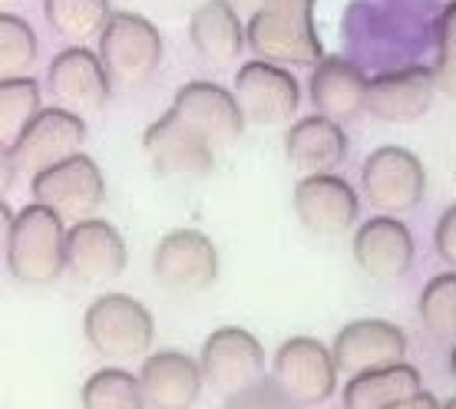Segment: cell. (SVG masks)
<instances>
[{
  "instance_id": "obj_25",
  "label": "cell",
  "mask_w": 456,
  "mask_h": 409,
  "mask_svg": "<svg viewBox=\"0 0 456 409\" xmlns=\"http://www.w3.org/2000/svg\"><path fill=\"white\" fill-rule=\"evenodd\" d=\"M44 13L53 34L69 40V44H83L93 36H103L106 23H110V0H44Z\"/></svg>"
},
{
  "instance_id": "obj_21",
  "label": "cell",
  "mask_w": 456,
  "mask_h": 409,
  "mask_svg": "<svg viewBox=\"0 0 456 409\" xmlns=\"http://www.w3.org/2000/svg\"><path fill=\"white\" fill-rule=\"evenodd\" d=\"M367 86L370 80L364 76V69L354 67L351 60L324 57L311 73V102L318 116L347 123L361 109H367Z\"/></svg>"
},
{
  "instance_id": "obj_34",
  "label": "cell",
  "mask_w": 456,
  "mask_h": 409,
  "mask_svg": "<svg viewBox=\"0 0 456 409\" xmlns=\"http://www.w3.org/2000/svg\"><path fill=\"white\" fill-rule=\"evenodd\" d=\"M235 11H248V13H258L265 4H272V0H228Z\"/></svg>"
},
{
  "instance_id": "obj_18",
  "label": "cell",
  "mask_w": 456,
  "mask_h": 409,
  "mask_svg": "<svg viewBox=\"0 0 456 409\" xmlns=\"http://www.w3.org/2000/svg\"><path fill=\"white\" fill-rule=\"evenodd\" d=\"M129 261L123 235L103 218H86L67 231V268L86 285H103L119 277Z\"/></svg>"
},
{
  "instance_id": "obj_28",
  "label": "cell",
  "mask_w": 456,
  "mask_h": 409,
  "mask_svg": "<svg viewBox=\"0 0 456 409\" xmlns=\"http://www.w3.org/2000/svg\"><path fill=\"white\" fill-rule=\"evenodd\" d=\"M37 63V34L17 13H0V80H20Z\"/></svg>"
},
{
  "instance_id": "obj_36",
  "label": "cell",
  "mask_w": 456,
  "mask_h": 409,
  "mask_svg": "<svg viewBox=\"0 0 456 409\" xmlns=\"http://www.w3.org/2000/svg\"><path fill=\"white\" fill-rule=\"evenodd\" d=\"M440 409H456V397H453V399H446V403H444Z\"/></svg>"
},
{
  "instance_id": "obj_22",
  "label": "cell",
  "mask_w": 456,
  "mask_h": 409,
  "mask_svg": "<svg viewBox=\"0 0 456 409\" xmlns=\"http://www.w3.org/2000/svg\"><path fill=\"white\" fill-rule=\"evenodd\" d=\"M285 156L305 175H324L347 159V136L341 123L328 116H305L295 125H288Z\"/></svg>"
},
{
  "instance_id": "obj_17",
  "label": "cell",
  "mask_w": 456,
  "mask_h": 409,
  "mask_svg": "<svg viewBox=\"0 0 456 409\" xmlns=\"http://www.w3.org/2000/svg\"><path fill=\"white\" fill-rule=\"evenodd\" d=\"M436 90V73L427 67L377 73L367 86V113L380 123H413L430 109Z\"/></svg>"
},
{
  "instance_id": "obj_13",
  "label": "cell",
  "mask_w": 456,
  "mask_h": 409,
  "mask_svg": "<svg viewBox=\"0 0 456 409\" xmlns=\"http://www.w3.org/2000/svg\"><path fill=\"white\" fill-rule=\"evenodd\" d=\"M46 86L63 109L77 116L100 113L113 90L100 53H93L86 46H69L57 53L50 63V73H46Z\"/></svg>"
},
{
  "instance_id": "obj_8",
  "label": "cell",
  "mask_w": 456,
  "mask_h": 409,
  "mask_svg": "<svg viewBox=\"0 0 456 409\" xmlns=\"http://www.w3.org/2000/svg\"><path fill=\"white\" fill-rule=\"evenodd\" d=\"M338 373L334 353L314 337H288L274 350L272 376L301 409L328 403L338 389Z\"/></svg>"
},
{
  "instance_id": "obj_12",
  "label": "cell",
  "mask_w": 456,
  "mask_h": 409,
  "mask_svg": "<svg viewBox=\"0 0 456 409\" xmlns=\"http://www.w3.org/2000/svg\"><path fill=\"white\" fill-rule=\"evenodd\" d=\"M169 113L183 119L202 139H208L216 148L232 146L245 129V113H241L235 92L222 90L218 83H185L183 90H175L172 96Z\"/></svg>"
},
{
  "instance_id": "obj_2",
  "label": "cell",
  "mask_w": 456,
  "mask_h": 409,
  "mask_svg": "<svg viewBox=\"0 0 456 409\" xmlns=\"http://www.w3.org/2000/svg\"><path fill=\"white\" fill-rule=\"evenodd\" d=\"M248 46L278 67H318L321 36L314 30V0H272L251 13Z\"/></svg>"
},
{
  "instance_id": "obj_31",
  "label": "cell",
  "mask_w": 456,
  "mask_h": 409,
  "mask_svg": "<svg viewBox=\"0 0 456 409\" xmlns=\"http://www.w3.org/2000/svg\"><path fill=\"white\" fill-rule=\"evenodd\" d=\"M222 409H301V406L288 397L285 389L278 387L274 376H262L251 387L239 389V393H228Z\"/></svg>"
},
{
  "instance_id": "obj_9",
  "label": "cell",
  "mask_w": 456,
  "mask_h": 409,
  "mask_svg": "<svg viewBox=\"0 0 456 409\" xmlns=\"http://www.w3.org/2000/svg\"><path fill=\"white\" fill-rule=\"evenodd\" d=\"M30 192H34V202L46 204L50 212H57L63 221L69 225H80L86 218H93V212L103 204L106 182L100 165L77 152L73 159L60 162L53 169L34 175L30 182Z\"/></svg>"
},
{
  "instance_id": "obj_26",
  "label": "cell",
  "mask_w": 456,
  "mask_h": 409,
  "mask_svg": "<svg viewBox=\"0 0 456 409\" xmlns=\"http://www.w3.org/2000/svg\"><path fill=\"white\" fill-rule=\"evenodd\" d=\"M83 409H146L142 383L123 366H103L86 376L80 389Z\"/></svg>"
},
{
  "instance_id": "obj_35",
  "label": "cell",
  "mask_w": 456,
  "mask_h": 409,
  "mask_svg": "<svg viewBox=\"0 0 456 409\" xmlns=\"http://www.w3.org/2000/svg\"><path fill=\"white\" fill-rule=\"evenodd\" d=\"M450 373H453V380H456V347H453V353H450Z\"/></svg>"
},
{
  "instance_id": "obj_27",
  "label": "cell",
  "mask_w": 456,
  "mask_h": 409,
  "mask_svg": "<svg viewBox=\"0 0 456 409\" xmlns=\"http://www.w3.org/2000/svg\"><path fill=\"white\" fill-rule=\"evenodd\" d=\"M40 116V86L30 76L0 80V146L4 152L23 136V129Z\"/></svg>"
},
{
  "instance_id": "obj_37",
  "label": "cell",
  "mask_w": 456,
  "mask_h": 409,
  "mask_svg": "<svg viewBox=\"0 0 456 409\" xmlns=\"http://www.w3.org/2000/svg\"><path fill=\"white\" fill-rule=\"evenodd\" d=\"M0 4H4V7H11V4H13V0H0Z\"/></svg>"
},
{
  "instance_id": "obj_23",
  "label": "cell",
  "mask_w": 456,
  "mask_h": 409,
  "mask_svg": "<svg viewBox=\"0 0 456 409\" xmlns=\"http://www.w3.org/2000/svg\"><path fill=\"white\" fill-rule=\"evenodd\" d=\"M189 36H192L195 53L212 67H228L248 40L239 11L228 0H206L189 20Z\"/></svg>"
},
{
  "instance_id": "obj_6",
  "label": "cell",
  "mask_w": 456,
  "mask_h": 409,
  "mask_svg": "<svg viewBox=\"0 0 456 409\" xmlns=\"http://www.w3.org/2000/svg\"><path fill=\"white\" fill-rule=\"evenodd\" d=\"M361 188L380 215L397 218L420 204L423 192H427V172L411 148L380 146L364 159Z\"/></svg>"
},
{
  "instance_id": "obj_16",
  "label": "cell",
  "mask_w": 456,
  "mask_h": 409,
  "mask_svg": "<svg viewBox=\"0 0 456 409\" xmlns=\"http://www.w3.org/2000/svg\"><path fill=\"white\" fill-rule=\"evenodd\" d=\"M357 208H361L357 192L334 172L305 175L295 185V212L301 218V225L314 235L331 238V235L351 231L357 221Z\"/></svg>"
},
{
  "instance_id": "obj_4",
  "label": "cell",
  "mask_w": 456,
  "mask_h": 409,
  "mask_svg": "<svg viewBox=\"0 0 456 409\" xmlns=\"http://www.w3.org/2000/svg\"><path fill=\"white\" fill-rule=\"evenodd\" d=\"M100 60H103L110 83H113L116 90H136L159 69V30L146 17H139V13H113L110 23H106L103 36H100Z\"/></svg>"
},
{
  "instance_id": "obj_7",
  "label": "cell",
  "mask_w": 456,
  "mask_h": 409,
  "mask_svg": "<svg viewBox=\"0 0 456 409\" xmlns=\"http://www.w3.org/2000/svg\"><path fill=\"white\" fill-rule=\"evenodd\" d=\"M152 277L169 294H202L218 277V251L208 235L179 228L156 245Z\"/></svg>"
},
{
  "instance_id": "obj_30",
  "label": "cell",
  "mask_w": 456,
  "mask_h": 409,
  "mask_svg": "<svg viewBox=\"0 0 456 409\" xmlns=\"http://www.w3.org/2000/svg\"><path fill=\"white\" fill-rule=\"evenodd\" d=\"M436 86L446 96H456V0L436 20Z\"/></svg>"
},
{
  "instance_id": "obj_33",
  "label": "cell",
  "mask_w": 456,
  "mask_h": 409,
  "mask_svg": "<svg viewBox=\"0 0 456 409\" xmlns=\"http://www.w3.org/2000/svg\"><path fill=\"white\" fill-rule=\"evenodd\" d=\"M387 409H440V403H436L434 393H427V389H420V393H413V397L397 399V403H390Z\"/></svg>"
},
{
  "instance_id": "obj_32",
  "label": "cell",
  "mask_w": 456,
  "mask_h": 409,
  "mask_svg": "<svg viewBox=\"0 0 456 409\" xmlns=\"http://www.w3.org/2000/svg\"><path fill=\"white\" fill-rule=\"evenodd\" d=\"M434 248L446 264L456 268V202L446 208L434 228Z\"/></svg>"
},
{
  "instance_id": "obj_1",
  "label": "cell",
  "mask_w": 456,
  "mask_h": 409,
  "mask_svg": "<svg viewBox=\"0 0 456 409\" xmlns=\"http://www.w3.org/2000/svg\"><path fill=\"white\" fill-rule=\"evenodd\" d=\"M67 221L34 202L17 212L13 231L4 238V254L13 281L27 287L53 285L67 271Z\"/></svg>"
},
{
  "instance_id": "obj_29",
  "label": "cell",
  "mask_w": 456,
  "mask_h": 409,
  "mask_svg": "<svg viewBox=\"0 0 456 409\" xmlns=\"http://www.w3.org/2000/svg\"><path fill=\"white\" fill-rule=\"evenodd\" d=\"M420 320L440 341H456V271L436 274L420 294Z\"/></svg>"
},
{
  "instance_id": "obj_3",
  "label": "cell",
  "mask_w": 456,
  "mask_h": 409,
  "mask_svg": "<svg viewBox=\"0 0 456 409\" xmlns=\"http://www.w3.org/2000/svg\"><path fill=\"white\" fill-rule=\"evenodd\" d=\"M83 333L93 350L106 360H133L149 353L156 341V320L136 297L103 294L86 307Z\"/></svg>"
},
{
  "instance_id": "obj_15",
  "label": "cell",
  "mask_w": 456,
  "mask_h": 409,
  "mask_svg": "<svg viewBox=\"0 0 456 409\" xmlns=\"http://www.w3.org/2000/svg\"><path fill=\"white\" fill-rule=\"evenodd\" d=\"M357 268L374 281H397L413 268V235L394 215H377L354 231L351 241Z\"/></svg>"
},
{
  "instance_id": "obj_10",
  "label": "cell",
  "mask_w": 456,
  "mask_h": 409,
  "mask_svg": "<svg viewBox=\"0 0 456 409\" xmlns=\"http://www.w3.org/2000/svg\"><path fill=\"white\" fill-rule=\"evenodd\" d=\"M202 376L222 397L239 393L265 376V347L262 341L245 327H218L202 343Z\"/></svg>"
},
{
  "instance_id": "obj_24",
  "label": "cell",
  "mask_w": 456,
  "mask_h": 409,
  "mask_svg": "<svg viewBox=\"0 0 456 409\" xmlns=\"http://www.w3.org/2000/svg\"><path fill=\"white\" fill-rule=\"evenodd\" d=\"M423 389L420 370L411 364H390L377 366V370H364L347 380V387L341 389L344 409H387L397 399H407Z\"/></svg>"
},
{
  "instance_id": "obj_19",
  "label": "cell",
  "mask_w": 456,
  "mask_h": 409,
  "mask_svg": "<svg viewBox=\"0 0 456 409\" xmlns=\"http://www.w3.org/2000/svg\"><path fill=\"white\" fill-rule=\"evenodd\" d=\"M334 364L347 376L400 364L407 357V337L390 320H354L334 337Z\"/></svg>"
},
{
  "instance_id": "obj_11",
  "label": "cell",
  "mask_w": 456,
  "mask_h": 409,
  "mask_svg": "<svg viewBox=\"0 0 456 409\" xmlns=\"http://www.w3.org/2000/svg\"><path fill=\"white\" fill-rule=\"evenodd\" d=\"M235 100H239L245 119L258 125H281L297 113L301 106V86L297 80L268 60H251L235 73Z\"/></svg>"
},
{
  "instance_id": "obj_20",
  "label": "cell",
  "mask_w": 456,
  "mask_h": 409,
  "mask_svg": "<svg viewBox=\"0 0 456 409\" xmlns=\"http://www.w3.org/2000/svg\"><path fill=\"white\" fill-rule=\"evenodd\" d=\"M136 376L149 409H192L206 383L202 364L175 350L149 353Z\"/></svg>"
},
{
  "instance_id": "obj_5",
  "label": "cell",
  "mask_w": 456,
  "mask_h": 409,
  "mask_svg": "<svg viewBox=\"0 0 456 409\" xmlns=\"http://www.w3.org/2000/svg\"><path fill=\"white\" fill-rule=\"evenodd\" d=\"M83 142H86L83 116L69 113L63 106H50V109H40V116L23 129V136L4 152V162L34 179L40 172L73 159Z\"/></svg>"
},
{
  "instance_id": "obj_14",
  "label": "cell",
  "mask_w": 456,
  "mask_h": 409,
  "mask_svg": "<svg viewBox=\"0 0 456 409\" xmlns=\"http://www.w3.org/2000/svg\"><path fill=\"white\" fill-rule=\"evenodd\" d=\"M142 148L152 159L156 172L169 175V179H202L216 165L218 152L208 139H202L195 129H189L183 119H175L172 113L159 116L142 132Z\"/></svg>"
}]
</instances>
